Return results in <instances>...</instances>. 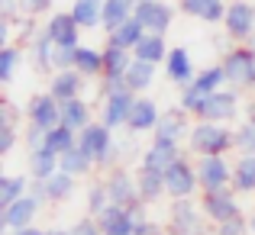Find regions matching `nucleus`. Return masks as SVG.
I'll return each instance as SVG.
<instances>
[{
	"label": "nucleus",
	"mask_w": 255,
	"mask_h": 235,
	"mask_svg": "<svg viewBox=\"0 0 255 235\" xmlns=\"http://www.w3.org/2000/svg\"><path fill=\"white\" fill-rule=\"evenodd\" d=\"M184 149L194 158L204 155H230L236 152V129H230L226 123H210V119H197L187 132Z\"/></svg>",
	"instance_id": "1"
},
{
	"label": "nucleus",
	"mask_w": 255,
	"mask_h": 235,
	"mask_svg": "<svg viewBox=\"0 0 255 235\" xmlns=\"http://www.w3.org/2000/svg\"><path fill=\"white\" fill-rule=\"evenodd\" d=\"M78 145L97 161V167H117L120 164V155H126V152H132V145L126 149L123 142H117V136H113V129L107 123H100V119H94L87 129L78 132Z\"/></svg>",
	"instance_id": "2"
},
{
	"label": "nucleus",
	"mask_w": 255,
	"mask_h": 235,
	"mask_svg": "<svg viewBox=\"0 0 255 235\" xmlns=\"http://www.w3.org/2000/svg\"><path fill=\"white\" fill-rule=\"evenodd\" d=\"M171 235H213V223L204 216L200 200H171L168 206V219H165Z\"/></svg>",
	"instance_id": "3"
},
{
	"label": "nucleus",
	"mask_w": 255,
	"mask_h": 235,
	"mask_svg": "<svg viewBox=\"0 0 255 235\" xmlns=\"http://www.w3.org/2000/svg\"><path fill=\"white\" fill-rule=\"evenodd\" d=\"M220 65L226 71V84L230 87H236V90H255V52L246 42H236L233 49H226Z\"/></svg>",
	"instance_id": "4"
},
{
	"label": "nucleus",
	"mask_w": 255,
	"mask_h": 235,
	"mask_svg": "<svg viewBox=\"0 0 255 235\" xmlns=\"http://www.w3.org/2000/svg\"><path fill=\"white\" fill-rule=\"evenodd\" d=\"M165 193L171 200H191L200 197V177H197V161H191V152H184L174 164L165 171Z\"/></svg>",
	"instance_id": "5"
},
{
	"label": "nucleus",
	"mask_w": 255,
	"mask_h": 235,
	"mask_svg": "<svg viewBox=\"0 0 255 235\" xmlns=\"http://www.w3.org/2000/svg\"><path fill=\"white\" fill-rule=\"evenodd\" d=\"M243 90H236V87H223V90H213L210 97L204 100V106H200L197 119H210V123H236L239 116H243V97H239Z\"/></svg>",
	"instance_id": "6"
},
{
	"label": "nucleus",
	"mask_w": 255,
	"mask_h": 235,
	"mask_svg": "<svg viewBox=\"0 0 255 235\" xmlns=\"http://www.w3.org/2000/svg\"><path fill=\"white\" fill-rule=\"evenodd\" d=\"M200 210L210 219L213 226H223L230 219L243 216V203H239V193L233 187H223V190H200Z\"/></svg>",
	"instance_id": "7"
},
{
	"label": "nucleus",
	"mask_w": 255,
	"mask_h": 235,
	"mask_svg": "<svg viewBox=\"0 0 255 235\" xmlns=\"http://www.w3.org/2000/svg\"><path fill=\"white\" fill-rule=\"evenodd\" d=\"M23 123L39 126V129L52 132L55 126H62V103H58L49 90L32 93L29 103H26V110H23Z\"/></svg>",
	"instance_id": "8"
},
{
	"label": "nucleus",
	"mask_w": 255,
	"mask_h": 235,
	"mask_svg": "<svg viewBox=\"0 0 255 235\" xmlns=\"http://www.w3.org/2000/svg\"><path fill=\"white\" fill-rule=\"evenodd\" d=\"M132 16L142 23L145 32H152V36H168V29L174 23V6L165 3V0H139Z\"/></svg>",
	"instance_id": "9"
},
{
	"label": "nucleus",
	"mask_w": 255,
	"mask_h": 235,
	"mask_svg": "<svg viewBox=\"0 0 255 235\" xmlns=\"http://www.w3.org/2000/svg\"><path fill=\"white\" fill-rule=\"evenodd\" d=\"M197 177L200 190H223L233 187V164L226 161V155H204L197 158Z\"/></svg>",
	"instance_id": "10"
},
{
	"label": "nucleus",
	"mask_w": 255,
	"mask_h": 235,
	"mask_svg": "<svg viewBox=\"0 0 255 235\" xmlns=\"http://www.w3.org/2000/svg\"><path fill=\"white\" fill-rule=\"evenodd\" d=\"M42 206H45V203L29 190L26 197H19L16 203H10L6 210H0V226H3L6 232H13V229H26V226L36 223V216H39V210H42Z\"/></svg>",
	"instance_id": "11"
},
{
	"label": "nucleus",
	"mask_w": 255,
	"mask_h": 235,
	"mask_svg": "<svg viewBox=\"0 0 255 235\" xmlns=\"http://www.w3.org/2000/svg\"><path fill=\"white\" fill-rule=\"evenodd\" d=\"M107 193H110V203L117 206H132L139 200V187H136V174H129V167L117 164L104 174Z\"/></svg>",
	"instance_id": "12"
},
{
	"label": "nucleus",
	"mask_w": 255,
	"mask_h": 235,
	"mask_svg": "<svg viewBox=\"0 0 255 235\" xmlns=\"http://www.w3.org/2000/svg\"><path fill=\"white\" fill-rule=\"evenodd\" d=\"M42 32L55 45H68V49H78V45H81V26H78L75 16H71V10L68 13H62V10L49 13L45 23H42Z\"/></svg>",
	"instance_id": "13"
},
{
	"label": "nucleus",
	"mask_w": 255,
	"mask_h": 235,
	"mask_svg": "<svg viewBox=\"0 0 255 235\" xmlns=\"http://www.w3.org/2000/svg\"><path fill=\"white\" fill-rule=\"evenodd\" d=\"M223 32L233 39V42H246V39L255 32V3L233 0L230 10H226V19H223Z\"/></svg>",
	"instance_id": "14"
},
{
	"label": "nucleus",
	"mask_w": 255,
	"mask_h": 235,
	"mask_svg": "<svg viewBox=\"0 0 255 235\" xmlns=\"http://www.w3.org/2000/svg\"><path fill=\"white\" fill-rule=\"evenodd\" d=\"M136 97L139 93H132V90H120V93H113V97L100 100V123H107L113 132L126 129L129 113H132V106H136Z\"/></svg>",
	"instance_id": "15"
},
{
	"label": "nucleus",
	"mask_w": 255,
	"mask_h": 235,
	"mask_svg": "<svg viewBox=\"0 0 255 235\" xmlns=\"http://www.w3.org/2000/svg\"><path fill=\"white\" fill-rule=\"evenodd\" d=\"M191 113L184 110V106H171V110H162V119H158L155 132L152 136L158 139H171V142H187V132H191Z\"/></svg>",
	"instance_id": "16"
},
{
	"label": "nucleus",
	"mask_w": 255,
	"mask_h": 235,
	"mask_svg": "<svg viewBox=\"0 0 255 235\" xmlns=\"http://www.w3.org/2000/svg\"><path fill=\"white\" fill-rule=\"evenodd\" d=\"M158 119H162L158 103L149 97V93H139V97H136V106H132V113H129V123H126V129H129L132 136H145V132H155Z\"/></svg>",
	"instance_id": "17"
},
{
	"label": "nucleus",
	"mask_w": 255,
	"mask_h": 235,
	"mask_svg": "<svg viewBox=\"0 0 255 235\" xmlns=\"http://www.w3.org/2000/svg\"><path fill=\"white\" fill-rule=\"evenodd\" d=\"M187 149H181V142H171V139H158L152 136L149 149L142 152V167H155V171H168V167L184 155Z\"/></svg>",
	"instance_id": "18"
},
{
	"label": "nucleus",
	"mask_w": 255,
	"mask_h": 235,
	"mask_svg": "<svg viewBox=\"0 0 255 235\" xmlns=\"http://www.w3.org/2000/svg\"><path fill=\"white\" fill-rule=\"evenodd\" d=\"M84 90H87V78H84L78 68H68V71H52L49 93L58 100V103H68V100H75V97H84Z\"/></svg>",
	"instance_id": "19"
},
{
	"label": "nucleus",
	"mask_w": 255,
	"mask_h": 235,
	"mask_svg": "<svg viewBox=\"0 0 255 235\" xmlns=\"http://www.w3.org/2000/svg\"><path fill=\"white\" fill-rule=\"evenodd\" d=\"M197 65H194L191 52L184 49V45H174V49L168 52V58H165V78L171 80V84L178 87H187L194 84V78H197Z\"/></svg>",
	"instance_id": "20"
},
{
	"label": "nucleus",
	"mask_w": 255,
	"mask_h": 235,
	"mask_svg": "<svg viewBox=\"0 0 255 235\" xmlns=\"http://www.w3.org/2000/svg\"><path fill=\"white\" fill-rule=\"evenodd\" d=\"M178 10L191 19L207 23V26H223L230 3L226 0H178Z\"/></svg>",
	"instance_id": "21"
},
{
	"label": "nucleus",
	"mask_w": 255,
	"mask_h": 235,
	"mask_svg": "<svg viewBox=\"0 0 255 235\" xmlns=\"http://www.w3.org/2000/svg\"><path fill=\"white\" fill-rule=\"evenodd\" d=\"M97 223H100V229H104V235H132L136 226H139L129 206H117V203L107 206L97 216Z\"/></svg>",
	"instance_id": "22"
},
{
	"label": "nucleus",
	"mask_w": 255,
	"mask_h": 235,
	"mask_svg": "<svg viewBox=\"0 0 255 235\" xmlns=\"http://www.w3.org/2000/svg\"><path fill=\"white\" fill-rule=\"evenodd\" d=\"M136 187H139V200L149 203V206L158 203L162 197H168V193H165V171H155V167H142V164H139Z\"/></svg>",
	"instance_id": "23"
},
{
	"label": "nucleus",
	"mask_w": 255,
	"mask_h": 235,
	"mask_svg": "<svg viewBox=\"0 0 255 235\" xmlns=\"http://www.w3.org/2000/svg\"><path fill=\"white\" fill-rule=\"evenodd\" d=\"M155 75H158V65L142 62V58L132 55V65L126 68V87L132 93H149L155 87Z\"/></svg>",
	"instance_id": "24"
},
{
	"label": "nucleus",
	"mask_w": 255,
	"mask_h": 235,
	"mask_svg": "<svg viewBox=\"0 0 255 235\" xmlns=\"http://www.w3.org/2000/svg\"><path fill=\"white\" fill-rule=\"evenodd\" d=\"M42 184H45V200H49V203H68L78 193V177L68 174V171H55L49 180H42Z\"/></svg>",
	"instance_id": "25"
},
{
	"label": "nucleus",
	"mask_w": 255,
	"mask_h": 235,
	"mask_svg": "<svg viewBox=\"0 0 255 235\" xmlns=\"http://www.w3.org/2000/svg\"><path fill=\"white\" fill-rule=\"evenodd\" d=\"M55 171H62L55 152H49V149H32L29 152V158H26V174H29L32 180H49Z\"/></svg>",
	"instance_id": "26"
},
{
	"label": "nucleus",
	"mask_w": 255,
	"mask_h": 235,
	"mask_svg": "<svg viewBox=\"0 0 255 235\" xmlns=\"http://www.w3.org/2000/svg\"><path fill=\"white\" fill-rule=\"evenodd\" d=\"M91 123H94V110H91V103H87L84 97H75V100H68V103H62V126L81 132Z\"/></svg>",
	"instance_id": "27"
},
{
	"label": "nucleus",
	"mask_w": 255,
	"mask_h": 235,
	"mask_svg": "<svg viewBox=\"0 0 255 235\" xmlns=\"http://www.w3.org/2000/svg\"><path fill=\"white\" fill-rule=\"evenodd\" d=\"M136 3L139 0H104V32H113L120 29L123 23H129L132 13H136Z\"/></svg>",
	"instance_id": "28"
},
{
	"label": "nucleus",
	"mask_w": 255,
	"mask_h": 235,
	"mask_svg": "<svg viewBox=\"0 0 255 235\" xmlns=\"http://www.w3.org/2000/svg\"><path fill=\"white\" fill-rule=\"evenodd\" d=\"M71 16L81 29H100L104 26V0H71Z\"/></svg>",
	"instance_id": "29"
},
{
	"label": "nucleus",
	"mask_w": 255,
	"mask_h": 235,
	"mask_svg": "<svg viewBox=\"0 0 255 235\" xmlns=\"http://www.w3.org/2000/svg\"><path fill=\"white\" fill-rule=\"evenodd\" d=\"M75 68L91 80V78H104V49H94V45H78L75 49Z\"/></svg>",
	"instance_id": "30"
},
{
	"label": "nucleus",
	"mask_w": 255,
	"mask_h": 235,
	"mask_svg": "<svg viewBox=\"0 0 255 235\" xmlns=\"http://www.w3.org/2000/svg\"><path fill=\"white\" fill-rule=\"evenodd\" d=\"M29 184H32L29 174H3V177H0V210L16 203L19 197H26V193H29Z\"/></svg>",
	"instance_id": "31"
},
{
	"label": "nucleus",
	"mask_w": 255,
	"mask_h": 235,
	"mask_svg": "<svg viewBox=\"0 0 255 235\" xmlns=\"http://www.w3.org/2000/svg\"><path fill=\"white\" fill-rule=\"evenodd\" d=\"M58 167H62V171H68V174H75V177L81 180V177H87V174L97 167V161L87 155L81 145H75V149H68L62 158H58Z\"/></svg>",
	"instance_id": "32"
},
{
	"label": "nucleus",
	"mask_w": 255,
	"mask_h": 235,
	"mask_svg": "<svg viewBox=\"0 0 255 235\" xmlns=\"http://www.w3.org/2000/svg\"><path fill=\"white\" fill-rule=\"evenodd\" d=\"M233 190L255 193V155H239L233 161Z\"/></svg>",
	"instance_id": "33"
},
{
	"label": "nucleus",
	"mask_w": 255,
	"mask_h": 235,
	"mask_svg": "<svg viewBox=\"0 0 255 235\" xmlns=\"http://www.w3.org/2000/svg\"><path fill=\"white\" fill-rule=\"evenodd\" d=\"M145 39V29H142V23H139L136 16L129 19V23H123L120 29H113V32H107V42L110 45H120V49H126V52H132L139 42Z\"/></svg>",
	"instance_id": "34"
},
{
	"label": "nucleus",
	"mask_w": 255,
	"mask_h": 235,
	"mask_svg": "<svg viewBox=\"0 0 255 235\" xmlns=\"http://www.w3.org/2000/svg\"><path fill=\"white\" fill-rule=\"evenodd\" d=\"M168 42H165V36H152V32H145V39L132 49V55L142 58V62H152V65H165V58H168Z\"/></svg>",
	"instance_id": "35"
},
{
	"label": "nucleus",
	"mask_w": 255,
	"mask_h": 235,
	"mask_svg": "<svg viewBox=\"0 0 255 235\" xmlns=\"http://www.w3.org/2000/svg\"><path fill=\"white\" fill-rule=\"evenodd\" d=\"M26 52H29L32 68H36V71H42V75H45V71H55V68H52V58H55V42H52L45 32H39V36L29 42V49H26Z\"/></svg>",
	"instance_id": "36"
},
{
	"label": "nucleus",
	"mask_w": 255,
	"mask_h": 235,
	"mask_svg": "<svg viewBox=\"0 0 255 235\" xmlns=\"http://www.w3.org/2000/svg\"><path fill=\"white\" fill-rule=\"evenodd\" d=\"M132 65V52L120 45H104V78H126V68Z\"/></svg>",
	"instance_id": "37"
},
{
	"label": "nucleus",
	"mask_w": 255,
	"mask_h": 235,
	"mask_svg": "<svg viewBox=\"0 0 255 235\" xmlns=\"http://www.w3.org/2000/svg\"><path fill=\"white\" fill-rule=\"evenodd\" d=\"M194 87H197L200 93H207L210 97L213 90H223V87H230L226 84V71H223V65H207V68H200L197 71V78H194Z\"/></svg>",
	"instance_id": "38"
},
{
	"label": "nucleus",
	"mask_w": 255,
	"mask_h": 235,
	"mask_svg": "<svg viewBox=\"0 0 255 235\" xmlns=\"http://www.w3.org/2000/svg\"><path fill=\"white\" fill-rule=\"evenodd\" d=\"M19 62H23V45L19 42H10L0 49V84H13Z\"/></svg>",
	"instance_id": "39"
},
{
	"label": "nucleus",
	"mask_w": 255,
	"mask_h": 235,
	"mask_svg": "<svg viewBox=\"0 0 255 235\" xmlns=\"http://www.w3.org/2000/svg\"><path fill=\"white\" fill-rule=\"evenodd\" d=\"M75 145H78V132H75V129H68V126H55V129L45 136V145H42V149L55 152V155L62 158L65 152L75 149Z\"/></svg>",
	"instance_id": "40"
},
{
	"label": "nucleus",
	"mask_w": 255,
	"mask_h": 235,
	"mask_svg": "<svg viewBox=\"0 0 255 235\" xmlns=\"http://www.w3.org/2000/svg\"><path fill=\"white\" fill-rule=\"evenodd\" d=\"M84 206H87V216H100V213H104L107 206H110V193H107L104 177L94 180V184L84 190Z\"/></svg>",
	"instance_id": "41"
},
{
	"label": "nucleus",
	"mask_w": 255,
	"mask_h": 235,
	"mask_svg": "<svg viewBox=\"0 0 255 235\" xmlns=\"http://www.w3.org/2000/svg\"><path fill=\"white\" fill-rule=\"evenodd\" d=\"M236 152L239 155H255V119L249 116L236 126Z\"/></svg>",
	"instance_id": "42"
},
{
	"label": "nucleus",
	"mask_w": 255,
	"mask_h": 235,
	"mask_svg": "<svg viewBox=\"0 0 255 235\" xmlns=\"http://www.w3.org/2000/svg\"><path fill=\"white\" fill-rule=\"evenodd\" d=\"M204 100H207V93H200L194 84H187V87H181V106H184L191 116H197L200 113V106H204Z\"/></svg>",
	"instance_id": "43"
},
{
	"label": "nucleus",
	"mask_w": 255,
	"mask_h": 235,
	"mask_svg": "<svg viewBox=\"0 0 255 235\" xmlns=\"http://www.w3.org/2000/svg\"><path fill=\"white\" fill-rule=\"evenodd\" d=\"M213 235H252V226H249V216H236L223 226H213Z\"/></svg>",
	"instance_id": "44"
},
{
	"label": "nucleus",
	"mask_w": 255,
	"mask_h": 235,
	"mask_svg": "<svg viewBox=\"0 0 255 235\" xmlns=\"http://www.w3.org/2000/svg\"><path fill=\"white\" fill-rule=\"evenodd\" d=\"M23 3H19V0H0V19H3V23H10V26H19L23 23Z\"/></svg>",
	"instance_id": "45"
},
{
	"label": "nucleus",
	"mask_w": 255,
	"mask_h": 235,
	"mask_svg": "<svg viewBox=\"0 0 255 235\" xmlns=\"http://www.w3.org/2000/svg\"><path fill=\"white\" fill-rule=\"evenodd\" d=\"M120 90H129V87H126V78H100V84H97V97L100 100L113 97V93H120Z\"/></svg>",
	"instance_id": "46"
},
{
	"label": "nucleus",
	"mask_w": 255,
	"mask_h": 235,
	"mask_svg": "<svg viewBox=\"0 0 255 235\" xmlns=\"http://www.w3.org/2000/svg\"><path fill=\"white\" fill-rule=\"evenodd\" d=\"M36 19H39V16H26L23 23L16 26V29H19V45H23V49H29V42L39 36V32H42V29H39V23H36Z\"/></svg>",
	"instance_id": "47"
},
{
	"label": "nucleus",
	"mask_w": 255,
	"mask_h": 235,
	"mask_svg": "<svg viewBox=\"0 0 255 235\" xmlns=\"http://www.w3.org/2000/svg\"><path fill=\"white\" fill-rule=\"evenodd\" d=\"M26 10V16H49L55 13V0H19Z\"/></svg>",
	"instance_id": "48"
},
{
	"label": "nucleus",
	"mask_w": 255,
	"mask_h": 235,
	"mask_svg": "<svg viewBox=\"0 0 255 235\" xmlns=\"http://www.w3.org/2000/svg\"><path fill=\"white\" fill-rule=\"evenodd\" d=\"M52 68H55V71H68V68H75V49H68V45H55V58H52Z\"/></svg>",
	"instance_id": "49"
},
{
	"label": "nucleus",
	"mask_w": 255,
	"mask_h": 235,
	"mask_svg": "<svg viewBox=\"0 0 255 235\" xmlns=\"http://www.w3.org/2000/svg\"><path fill=\"white\" fill-rule=\"evenodd\" d=\"M71 235H104L97 216H81L78 223H71Z\"/></svg>",
	"instance_id": "50"
},
{
	"label": "nucleus",
	"mask_w": 255,
	"mask_h": 235,
	"mask_svg": "<svg viewBox=\"0 0 255 235\" xmlns=\"http://www.w3.org/2000/svg\"><path fill=\"white\" fill-rule=\"evenodd\" d=\"M16 139H19L16 126H0V155H10L16 149Z\"/></svg>",
	"instance_id": "51"
},
{
	"label": "nucleus",
	"mask_w": 255,
	"mask_h": 235,
	"mask_svg": "<svg viewBox=\"0 0 255 235\" xmlns=\"http://www.w3.org/2000/svg\"><path fill=\"white\" fill-rule=\"evenodd\" d=\"M45 136H49L45 129L26 123V149H29V152H32V149H42V145H45Z\"/></svg>",
	"instance_id": "52"
},
{
	"label": "nucleus",
	"mask_w": 255,
	"mask_h": 235,
	"mask_svg": "<svg viewBox=\"0 0 255 235\" xmlns=\"http://www.w3.org/2000/svg\"><path fill=\"white\" fill-rule=\"evenodd\" d=\"M132 235H168V226L155 223V219H142V223L136 226V232Z\"/></svg>",
	"instance_id": "53"
},
{
	"label": "nucleus",
	"mask_w": 255,
	"mask_h": 235,
	"mask_svg": "<svg viewBox=\"0 0 255 235\" xmlns=\"http://www.w3.org/2000/svg\"><path fill=\"white\" fill-rule=\"evenodd\" d=\"M0 126H19V110L10 103V100L0 103Z\"/></svg>",
	"instance_id": "54"
},
{
	"label": "nucleus",
	"mask_w": 255,
	"mask_h": 235,
	"mask_svg": "<svg viewBox=\"0 0 255 235\" xmlns=\"http://www.w3.org/2000/svg\"><path fill=\"white\" fill-rule=\"evenodd\" d=\"M10 235H45V229H39V226L32 223V226H26V229H13Z\"/></svg>",
	"instance_id": "55"
},
{
	"label": "nucleus",
	"mask_w": 255,
	"mask_h": 235,
	"mask_svg": "<svg viewBox=\"0 0 255 235\" xmlns=\"http://www.w3.org/2000/svg\"><path fill=\"white\" fill-rule=\"evenodd\" d=\"M45 235H71V226H49Z\"/></svg>",
	"instance_id": "56"
},
{
	"label": "nucleus",
	"mask_w": 255,
	"mask_h": 235,
	"mask_svg": "<svg viewBox=\"0 0 255 235\" xmlns=\"http://www.w3.org/2000/svg\"><path fill=\"white\" fill-rule=\"evenodd\" d=\"M246 116L255 119V90H252V100H249V110H246Z\"/></svg>",
	"instance_id": "57"
},
{
	"label": "nucleus",
	"mask_w": 255,
	"mask_h": 235,
	"mask_svg": "<svg viewBox=\"0 0 255 235\" xmlns=\"http://www.w3.org/2000/svg\"><path fill=\"white\" fill-rule=\"evenodd\" d=\"M246 45H249V49L255 52V32H252V36H249V39H246Z\"/></svg>",
	"instance_id": "58"
},
{
	"label": "nucleus",
	"mask_w": 255,
	"mask_h": 235,
	"mask_svg": "<svg viewBox=\"0 0 255 235\" xmlns=\"http://www.w3.org/2000/svg\"><path fill=\"white\" fill-rule=\"evenodd\" d=\"M249 226H252V235H255V213H252V216H249Z\"/></svg>",
	"instance_id": "59"
},
{
	"label": "nucleus",
	"mask_w": 255,
	"mask_h": 235,
	"mask_svg": "<svg viewBox=\"0 0 255 235\" xmlns=\"http://www.w3.org/2000/svg\"><path fill=\"white\" fill-rule=\"evenodd\" d=\"M168 235H171V232H168Z\"/></svg>",
	"instance_id": "60"
}]
</instances>
